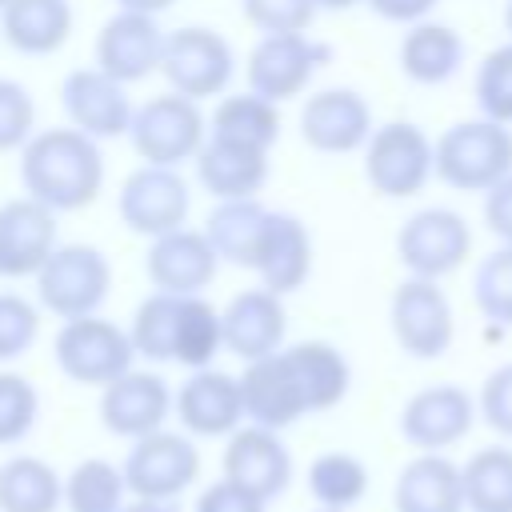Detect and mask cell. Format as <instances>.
I'll list each match as a JSON object with an SVG mask.
<instances>
[{
    "label": "cell",
    "mask_w": 512,
    "mask_h": 512,
    "mask_svg": "<svg viewBox=\"0 0 512 512\" xmlns=\"http://www.w3.org/2000/svg\"><path fill=\"white\" fill-rule=\"evenodd\" d=\"M476 404H480V420L500 436V440H512V360L508 364H496L480 392H476Z\"/></svg>",
    "instance_id": "cell-43"
},
{
    "label": "cell",
    "mask_w": 512,
    "mask_h": 512,
    "mask_svg": "<svg viewBox=\"0 0 512 512\" xmlns=\"http://www.w3.org/2000/svg\"><path fill=\"white\" fill-rule=\"evenodd\" d=\"M380 20H388V24H420V20H428L432 16V8L440 4V0H364Z\"/></svg>",
    "instance_id": "cell-46"
},
{
    "label": "cell",
    "mask_w": 512,
    "mask_h": 512,
    "mask_svg": "<svg viewBox=\"0 0 512 512\" xmlns=\"http://www.w3.org/2000/svg\"><path fill=\"white\" fill-rule=\"evenodd\" d=\"M476 420H480L476 396L464 384L440 380V384L416 388L404 400L396 428H400L404 444H412L416 452H448L472 432Z\"/></svg>",
    "instance_id": "cell-9"
},
{
    "label": "cell",
    "mask_w": 512,
    "mask_h": 512,
    "mask_svg": "<svg viewBox=\"0 0 512 512\" xmlns=\"http://www.w3.org/2000/svg\"><path fill=\"white\" fill-rule=\"evenodd\" d=\"M124 480L136 500H176L200 476V452L184 432H152L132 440L124 456Z\"/></svg>",
    "instance_id": "cell-12"
},
{
    "label": "cell",
    "mask_w": 512,
    "mask_h": 512,
    "mask_svg": "<svg viewBox=\"0 0 512 512\" xmlns=\"http://www.w3.org/2000/svg\"><path fill=\"white\" fill-rule=\"evenodd\" d=\"M128 84H120L116 76L100 72V68H76L64 76L60 84V104L72 128H80L92 140H112L124 136L132 128V100L124 92Z\"/></svg>",
    "instance_id": "cell-15"
},
{
    "label": "cell",
    "mask_w": 512,
    "mask_h": 512,
    "mask_svg": "<svg viewBox=\"0 0 512 512\" xmlns=\"http://www.w3.org/2000/svg\"><path fill=\"white\" fill-rule=\"evenodd\" d=\"M332 60V48L312 40L308 32H264L248 52V92L264 100H292L300 96L312 76Z\"/></svg>",
    "instance_id": "cell-10"
},
{
    "label": "cell",
    "mask_w": 512,
    "mask_h": 512,
    "mask_svg": "<svg viewBox=\"0 0 512 512\" xmlns=\"http://www.w3.org/2000/svg\"><path fill=\"white\" fill-rule=\"evenodd\" d=\"M316 512H336V508H316Z\"/></svg>",
    "instance_id": "cell-51"
},
{
    "label": "cell",
    "mask_w": 512,
    "mask_h": 512,
    "mask_svg": "<svg viewBox=\"0 0 512 512\" xmlns=\"http://www.w3.org/2000/svg\"><path fill=\"white\" fill-rule=\"evenodd\" d=\"M484 228L500 240V244H512V172L484 192Z\"/></svg>",
    "instance_id": "cell-45"
},
{
    "label": "cell",
    "mask_w": 512,
    "mask_h": 512,
    "mask_svg": "<svg viewBox=\"0 0 512 512\" xmlns=\"http://www.w3.org/2000/svg\"><path fill=\"white\" fill-rule=\"evenodd\" d=\"M504 28H508V40H512V0H504Z\"/></svg>",
    "instance_id": "cell-50"
},
{
    "label": "cell",
    "mask_w": 512,
    "mask_h": 512,
    "mask_svg": "<svg viewBox=\"0 0 512 512\" xmlns=\"http://www.w3.org/2000/svg\"><path fill=\"white\" fill-rule=\"evenodd\" d=\"M208 136L268 152L280 140V108H276V100H264L256 92L224 96L208 116Z\"/></svg>",
    "instance_id": "cell-32"
},
{
    "label": "cell",
    "mask_w": 512,
    "mask_h": 512,
    "mask_svg": "<svg viewBox=\"0 0 512 512\" xmlns=\"http://www.w3.org/2000/svg\"><path fill=\"white\" fill-rule=\"evenodd\" d=\"M108 288H112V264L92 244H60L36 272V296L60 320L96 316L100 304L108 300Z\"/></svg>",
    "instance_id": "cell-6"
},
{
    "label": "cell",
    "mask_w": 512,
    "mask_h": 512,
    "mask_svg": "<svg viewBox=\"0 0 512 512\" xmlns=\"http://www.w3.org/2000/svg\"><path fill=\"white\" fill-rule=\"evenodd\" d=\"M296 380H300V392H304V404L308 412H328L336 408L348 388H352V364L348 356L328 344V340H300V344H288L284 348Z\"/></svg>",
    "instance_id": "cell-30"
},
{
    "label": "cell",
    "mask_w": 512,
    "mask_h": 512,
    "mask_svg": "<svg viewBox=\"0 0 512 512\" xmlns=\"http://www.w3.org/2000/svg\"><path fill=\"white\" fill-rule=\"evenodd\" d=\"M184 316H188V296L176 292H152L140 300L132 316V344L136 356L152 364H176L180 356V336H184Z\"/></svg>",
    "instance_id": "cell-31"
},
{
    "label": "cell",
    "mask_w": 512,
    "mask_h": 512,
    "mask_svg": "<svg viewBox=\"0 0 512 512\" xmlns=\"http://www.w3.org/2000/svg\"><path fill=\"white\" fill-rule=\"evenodd\" d=\"M56 368L88 388H108L136 364V344L132 332L104 320V316H76L64 320L56 340H52Z\"/></svg>",
    "instance_id": "cell-4"
},
{
    "label": "cell",
    "mask_w": 512,
    "mask_h": 512,
    "mask_svg": "<svg viewBox=\"0 0 512 512\" xmlns=\"http://www.w3.org/2000/svg\"><path fill=\"white\" fill-rule=\"evenodd\" d=\"M4 8H8V0H0V12H4Z\"/></svg>",
    "instance_id": "cell-52"
},
{
    "label": "cell",
    "mask_w": 512,
    "mask_h": 512,
    "mask_svg": "<svg viewBox=\"0 0 512 512\" xmlns=\"http://www.w3.org/2000/svg\"><path fill=\"white\" fill-rule=\"evenodd\" d=\"M468 256H472V228L456 208L428 204L412 212L396 232V260L404 264L408 276L444 280L460 272Z\"/></svg>",
    "instance_id": "cell-7"
},
{
    "label": "cell",
    "mask_w": 512,
    "mask_h": 512,
    "mask_svg": "<svg viewBox=\"0 0 512 512\" xmlns=\"http://www.w3.org/2000/svg\"><path fill=\"white\" fill-rule=\"evenodd\" d=\"M268 216H272V208H264L256 196L216 200V208L204 220V236L212 240V248L224 264L256 268L260 244H264V232H268Z\"/></svg>",
    "instance_id": "cell-28"
},
{
    "label": "cell",
    "mask_w": 512,
    "mask_h": 512,
    "mask_svg": "<svg viewBox=\"0 0 512 512\" xmlns=\"http://www.w3.org/2000/svg\"><path fill=\"white\" fill-rule=\"evenodd\" d=\"M20 184L52 212H80L104 188L100 140L80 128H44L20 152Z\"/></svg>",
    "instance_id": "cell-1"
},
{
    "label": "cell",
    "mask_w": 512,
    "mask_h": 512,
    "mask_svg": "<svg viewBox=\"0 0 512 512\" xmlns=\"http://www.w3.org/2000/svg\"><path fill=\"white\" fill-rule=\"evenodd\" d=\"M224 480L260 496L264 504L276 500L292 484V452L280 440V432L260 424L236 428L224 444Z\"/></svg>",
    "instance_id": "cell-18"
},
{
    "label": "cell",
    "mask_w": 512,
    "mask_h": 512,
    "mask_svg": "<svg viewBox=\"0 0 512 512\" xmlns=\"http://www.w3.org/2000/svg\"><path fill=\"white\" fill-rule=\"evenodd\" d=\"M124 12H144V16H160V12H168L176 0H116Z\"/></svg>",
    "instance_id": "cell-47"
},
{
    "label": "cell",
    "mask_w": 512,
    "mask_h": 512,
    "mask_svg": "<svg viewBox=\"0 0 512 512\" xmlns=\"http://www.w3.org/2000/svg\"><path fill=\"white\" fill-rule=\"evenodd\" d=\"M160 72L172 84V92L188 100H208L232 84L236 56L232 44L212 28H176L164 40Z\"/></svg>",
    "instance_id": "cell-11"
},
{
    "label": "cell",
    "mask_w": 512,
    "mask_h": 512,
    "mask_svg": "<svg viewBox=\"0 0 512 512\" xmlns=\"http://www.w3.org/2000/svg\"><path fill=\"white\" fill-rule=\"evenodd\" d=\"M192 512H264V500L220 476L216 484H208V488L196 496V508H192Z\"/></svg>",
    "instance_id": "cell-44"
},
{
    "label": "cell",
    "mask_w": 512,
    "mask_h": 512,
    "mask_svg": "<svg viewBox=\"0 0 512 512\" xmlns=\"http://www.w3.org/2000/svg\"><path fill=\"white\" fill-rule=\"evenodd\" d=\"M36 100L20 80L0 76V152H24L36 136Z\"/></svg>",
    "instance_id": "cell-40"
},
{
    "label": "cell",
    "mask_w": 512,
    "mask_h": 512,
    "mask_svg": "<svg viewBox=\"0 0 512 512\" xmlns=\"http://www.w3.org/2000/svg\"><path fill=\"white\" fill-rule=\"evenodd\" d=\"M56 212L32 196H16L0 204V276L24 280L44 268L56 252Z\"/></svg>",
    "instance_id": "cell-20"
},
{
    "label": "cell",
    "mask_w": 512,
    "mask_h": 512,
    "mask_svg": "<svg viewBox=\"0 0 512 512\" xmlns=\"http://www.w3.org/2000/svg\"><path fill=\"white\" fill-rule=\"evenodd\" d=\"M240 392H244V416L260 428H288L296 424L300 416H308V404H304V392H300V380L280 352L264 356V360H252L244 364L240 372Z\"/></svg>",
    "instance_id": "cell-22"
},
{
    "label": "cell",
    "mask_w": 512,
    "mask_h": 512,
    "mask_svg": "<svg viewBox=\"0 0 512 512\" xmlns=\"http://www.w3.org/2000/svg\"><path fill=\"white\" fill-rule=\"evenodd\" d=\"M368 484H372L368 464L352 452H320L308 464V492L320 508L348 512L368 496Z\"/></svg>",
    "instance_id": "cell-35"
},
{
    "label": "cell",
    "mask_w": 512,
    "mask_h": 512,
    "mask_svg": "<svg viewBox=\"0 0 512 512\" xmlns=\"http://www.w3.org/2000/svg\"><path fill=\"white\" fill-rule=\"evenodd\" d=\"M472 96H476L480 116L512 128V40L484 52L472 76Z\"/></svg>",
    "instance_id": "cell-38"
},
{
    "label": "cell",
    "mask_w": 512,
    "mask_h": 512,
    "mask_svg": "<svg viewBox=\"0 0 512 512\" xmlns=\"http://www.w3.org/2000/svg\"><path fill=\"white\" fill-rule=\"evenodd\" d=\"M124 512H172V500H128Z\"/></svg>",
    "instance_id": "cell-48"
},
{
    "label": "cell",
    "mask_w": 512,
    "mask_h": 512,
    "mask_svg": "<svg viewBox=\"0 0 512 512\" xmlns=\"http://www.w3.org/2000/svg\"><path fill=\"white\" fill-rule=\"evenodd\" d=\"M396 64L400 72L420 84V88H440L448 80L460 76V68L468 64V40L444 24V20H420V24H408V32L400 36V48H396Z\"/></svg>",
    "instance_id": "cell-24"
},
{
    "label": "cell",
    "mask_w": 512,
    "mask_h": 512,
    "mask_svg": "<svg viewBox=\"0 0 512 512\" xmlns=\"http://www.w3.org/2000/svg\"><path fill=\"white\" fill-rule=\"evenodd\" d=\"M4 40L24 56H52L72 36V4L68 0H8L0 12Z\"/></svg>",
    "instance_id": "cell-29"
},
{
    "label": "cell",
    "mask_w": 512,
    "mask_h": 512,
    "mask_svg": "<svg viewBox=\"0 0 512 512\" xmlns=\"http://www.w3.org/2000/svg\"><path fill=\"white\" fill-rule=\"evenodd\" d=\"M40 416V396L20 372H0V444H16L32 432Z\"/></svg>",
    "instance_id": "cell-39"
},
{
    "label": "cell",
    "mask_w": 512,
    "mask_h": 512,
    "mask_svg": "<svg viewBox=\"0 0 512 512\" xmlns=\"http://www.w3.org/2000/svg\"><path fill=\"white\" fill-rule=\"evenodd\" d=\"M64 480L40 456H12L0 464V512H60Z\"/></svg>",
    "instance_id": "cell-33"
},
{
    "label": "cell",
    "mask_w": 512,
    "mask_h": 512,
    "mask_svg": "<svg viewBox=\"0 0 512 512\" xmlns=\"http://www.w3.org/2000/svg\"><path fill=\"white\" fill-rule=\"evenodd\" d=\"M252 272L276 296L300 292L312 276V232H308V224L292 212H272L264 244H260V260H256Z\"/></svg>",
    "instance_id": "cell-26"
},
{
    "label": "cell",
    "mask_w": 512,
    "mask_h": 512,
    "mask_svg": "<svg viewBox=\"0 0 512 512\" xmlns=\"http://www.w3.org/2000/svg\"><path fill=\"white\" fill-rule=\"evenodd\" d=\"M216 268H220V256H216L212 240L196 228L164 232L144 252V272H148L156 292L200 296L216 280Z\"/></svg>",
    "instance_id": "cell-19"
},
{
    "label": "cell",
    "mask_w": 512,
    "mask_h": 512,
    "mask_svg": "<svg viewBox=\"0 0 512 512\" xmlns=\"http://www.w3.org/2000/svg\"><path fill=\"white\" fill-rule=\"evenodd\" d=\"M196 180L216 200H248L268 184V152L208 136L196 156Z\"/></svg>",
    "instance_id": "cell-27"
},
{
    "label": "cell",
    "mask_w": 512,
    "mask_h": 512,
    "mask_svg": "<svg viewBox=\"0 0 512 512\" xmlns=\"http://www.w3.org/2000/svg\"><path fill=\"white\" fill-rule=\"evenodd\" d=\"M388 328L404 356L440 360L456 340V312L440 280L404 276L388 300Z\"/></svg>",
    "instance_id": "cell-5"
},
{
    "label": "cell",
    "mask_w": 512,
    "mask_h": 512,
    "mask_svg": "<svg viewBox=\"0 0 512 512\" xmlns=\"http://www.w3.org/2000/svg\"><path fill=\"white\" fill-rule=\"evenodd\" d=\"M164 40L168 32H160L156 16L144 12H116L100 32H96V68L116 76L120 84H136L152 72H160L164 60Z\"/></svg>",
    "instance_id": "cell-16"
},
{
    "label": "cell",
    "mask_w": 512,
    "mask_h": 512,
    "mask_svg": "<svg viewBox=\"0 0 512 512\" xmlns=\"http://www.w3.org/2000/svg\"><path fill=\"white\" fill-rule=\"evenodd\" d=\"M168 412H176V396L156 372L132 368L108 388H100V424L112 436H124V440L152 436L164 428Z\"/></svg>",
    "instance_id": "cell-17"
},
{
    "label": "cell",
    "mask_w": 512,
    "mask_h": 512,
    "mask_svg": "<svg viewBox=\"0 0 512 512\" xmlns=\"http://www.w3.org/2000/svg\"><path fill=\"white\" fill-rule=\"evenodd\" d=\"M324 12H344V8H352V4H364V0H316Z\"/></svg>",
    "instance_id": "cell-49"
},
{
    "label": "cell",
    "mask_w": 512,
    "mask_h": 512,
    "mask_svg": "<svg viewBox=\"0 0 512 512\" xmlns=\"http://www.w3.org/2000/svg\"><path fill=\"white\" fill-rule=\"evenodd\" d=\"M396 512H468L464 472L448 452H416L392 484Z\"/></svg>",
    "instance_id": "cell-25"
},
{
    "label": "cell",
    "mask_w": 512,
    "mask_h": 512,
    "mask_svg": "<svg viewBox=\"0 0 512 512\" xmlns=\"http://www.w3.org/2000/svg\"><path fill=\"white\" fill-rule=\"evenodd\" d=\"M472 300L496 328H512V244L492 248L472 272Z\"/></svg>",
    "instance_id": "cell-37"
},
{
    "label": "cell",
    "mask_w": 512,
    "mask_h": 512,
    "mask_svg": "<svg viewBox=\"0 0 512 512\" xmlns=\"http://www.w3.org/2000/svg\"><path fill=\"white\" fill-rule=\"evenodd\" d=\"M128 480L124 468L108 460H80L64 476V508L68 512H124Z\"/></svg>",
    "instance_id": "cell-36"
},
{
    "label": "cell",
    "mask_w": 512,
    "mask_h": 512,
    "mask_svg": "<svg viewBox=\"0 0 512 512\" xmlns=\"http://www.w3.org/2000/svg\"><path fill=\"white\" fill-rule=\"evenodd\" d=\"M464 508L468 512H512V448H476L464 464Z\"/></svg>",
    "instance_id": "cell-34"
},
{
    "label": "cell",
    "mask_w": 512,
    "mask_h": 512,
    "mask_svg": "<svg viewBox=\"0 0 512 512\" xmlns=\"http://www.w3.org/2000/svg\"><path fill=\"white\" fill-rule=\"evenodd\" d=\"M512 172V128L488 116L456 120L436 136V180L484 196Z\"/></svg>",
    "instance_id": "cell-2"
},
{
    "label": "cell",
    "mask_w": 512,
    "mask_h": 512,
    "mask_svg": "<svg viewBox=\"0 0 512 512\" xmlns=\"http://www.w3.org/2000/svg\"><path fill=\"white\" fill-rule=\"evenodd\" d=\"M188 208H192L188 180H184L176 168H160V164L136 168V172L120 184V196H116L120 220H124L132 232L148 236V240L184 228V224H188Z\"/></svg>",
    "instance_id": "cell-13"
},
{
    "label": "cell",
    "mask_w": 512,
    "mask_h": 512,
    "mask_svg": "<svg viewBox=\"0 0 512 512\" xmlns=\"http://www.w3.org/2000/svg\"><path fill=\"white\" fill-rule=\"evenodd\" d=\"M244 20L260 32H308L320 4L316 0H240Z\"/></svg>",
    "instance_id": "cell-42"
},
{
    "label": "cell",
    "mask_w": 512,
    "mask_h": 512,
    "mask_svg": "<svg viewBox=\"0 0 512 512\" xmlns=\"http://www.w3.org/2000/svg\"><path fill=\"white\" fill-rule=\"evenodd\" d=\"M128 140L144 164L160 168H180L184 160H196L204 140H208V120L200 116L196 100L168 92L136 108Z\"/></svg>",
    "instance_id": "cell-8"
},
{
    "label": "cell",
    "mask_w": 512,
    "mask_h": 512,
    "mask_svg": "<svg viewBox=\"0 0 512 512\" xmlns=\"http://www.w3.org/2000/svg\"><path fill=\"white\" fill-rule=\"evenodd\" d=\"M364 180L384 200H408L436 180V140L412 120L376 124L364 144Z\"/></svg>",
    "instance_id": "cell-3"
},
{
    "label": "cell",
    "mask_w": 512,
    "mask_h": 512,
    "mask_svg": "<svg viewBox=\"0 0 512 512\" xmlns=\"http://www.w3.org/2000/svg\"><path fill=\"white\" fill-rule=\"evenodd\" d=\"M176 416L184 432L192 436H232L244 416V392L240 376L216 372V368H196L180 392H176Z\"/></svg>",
    "instance_id": "cell-23"
},
{
    "label": "cell",
    "mask_w": 512,
    "mask_h": 512,
    "mask_svg": "<svg viewBox=\"0 0 512 512\" xmlns=\"http://www.w3.org/2000/svg\"><path fill=\"white\" fill-rule=\"evenodd\" d=\"M220 316H224V348L244 364L284 348L288 312H284V296H276L272 288L260 284V288L236 292Z\"/></svg>",
    "instance_id": "cell-21"
},
{
    "label": "cell",
    "mask_w": 512,
    "mask_h": 512,
    "mask_svg": "<svg viewBox=\"0 0 512 512\" xmlns=\"http://www.w3.org/2000/svg\"><path fill=\"white\" fill-rule=\"evenodd\" d=\"M372 132H376L372 104L356 88H320L300 108V136L312 152L324 156L364 152Z\"/></svg>",
    "instance_id": "cell-14"
},
{
    "label": "cell",
    "mask_w": 512,
    "mask_h": 512,
    "mask_svg": "<svg viewBox=\"0 0 512 512\" xmlns=\"http://www.w3.org/2000/svg\"><path fill=\"white\" fill-rule=\"evenodd\" d=\"M40 336V308L20 292H0V364L24 356Z\"/></svg>",
    "instance_id": "cell-41"
}]
</instances>
